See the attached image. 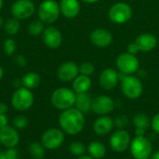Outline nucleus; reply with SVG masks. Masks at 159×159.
<instances>
[{
  "label": "nucleus",
  "mask_w": 159,
  "mask_h": 159,
  "mask_svg": "<svg viewBox=\"0 0 159 159\" xmlns=\"http://www.w3.org/2000/svg\"><path fill=\"white\" fill-rule=\"evenodd\" d=\"M60 129L68 135L75 136L82 132L86 125L85 114L75 107L61 111L58 118Z\"/></svg>",
  "instance_id": "obj_1"
},
{
  "label": "nucleus",
  "mask_w": 159,
  "mask_h": 159,
  "mask_svg": "<svg viewBox=\"0 0 159 159\" xmlns=\"http://www.w3.org/2000/svg\"><path fill=\"white\" fill-rule=\"evenodd\" d=\"M120 88L124 96L129 100L139 99L143 92V84L142 80L132 75H124L119 73Z\"/></svg>",
  "instance_id": "obj_2"
},
{
  "label": "nucleus",
  "mask_w": 159,
  "mask_h": 159,
  "mask_svg": "<svg viewBox=\"0 0 159 159\" xmlns=\"http://www.w3.org/2000/svg\"><path fill=\"white\" fill-rule=\"evenodd\" d=\"M76 93L73 90V89L61 87L56 89L51 96H50V102L53 107H55L57 110L64 111L67 109H70L75 106Z\"/></svg>",
  "instance_id": "obj_3"
},
{
  "label": "nucleus",
  "mask_w": 159,
  "mask_h": 159,
  "mask_svg": "<svg viewBox=\"0 0 159 159\" xmlns=\"http://www.w3.org/2000/svg\"><path fill=\"white\" fill-rule=\"evenodd\" d=\"M129 151L134 159H149L153 154V144L145 136H135L130 143Z\"/></svg>",
  "instance_id": "obj_4"
},
{
  "label": "nucleus",
  "mask_w": 159,
  "mask_h": 159,
  "mask_svg": "<svg viewBox=\"0 0 159 159\" xmlns=\"http://www.w3.org/2000/svg\"><path fill=\"white\" fill-rule=\"evenodd\" d=\"M34 102V96L32 90L24 87L17 89L13 92L10 99L12 107L19 112H24L29 110L33 106Z\"/></svg>",
  "instance_id": "obj_5"
},
{
  "label": "nucleus",
  "mask_w": 159,
  "mask_h": 159,
  "mask_svg": "<svg viewBox=\"0 0 159 159\" xmlns=\"http://www.w3.org/2000/svg\"><path fill=\"white\" fill-rule=\"evenodd\" d=\"M60 5L55 0H44L37 7V15L45 24L54 23L60 17Z\"/></svg>",
  "instance_id": "obj_6"
},
{
  "label": "nucleus",
  "mask_w": 159,
  "mask_h": 159,
  "mask_svg": "<svg viewBox=\"0 0 159 159\" xmlns=\"http://www.w3.org/2000/svg\"><path fill=\"white\" fill-rule=\"evenodd\" d=\"M65 141V133L58 128H51L45 130L41 135L40 143L47 150L60 148Z\"/></svg>",
  "instance_id": "obj_7"
},
{
  "label": "nucleus",
  "mask_w": 159,
  "mask_h": 159,
  "mask_svg": "<svg viewBox=\"0 0 159 159\" xmlns=\"http://www.w3.org/2000/svg\"><path fill=\"white\" fill-rule=\"evenodd\" d=\"M109 19L116 24H124L132 17V8L126 2H117L114 4L108 11Z\"/></svg>",
  "instance_id": "obj_8"
},
{
  "label": "nucleus",
  "mask_w": 159,
  "mask_h": 159,
  "mask_svg": "<svg viewBox=\"0 0 159 159\" xmlns=\"http://www.w3.org/2000/svg\"><path fill=\"white\" fill-rule=\"evenodd\" d=\"M116 63L118 72L124 75H133L139 70L140 67V61L136 55L129 52H124L118 55Z\"/></svg>",
  "instance_id": "obj_9"
},
{
  "label": "nucleus",
  "mask_w": 159,
  "mask_h": 159,
  "mask_svg": "<svg viewBox=\"0 0 159 159\" xmlns=\"http://www.w3.org/2000/svg\"><path fill=\"white\" fill-rule=\"evenodd\" d=\"M131 140L130 134L126 129H117L112 133L109 139V145L114 152L122 153L129 148Z\"/></svg>",
  "instance_id": "obj_10"
},
{
  "label": "nucleus",
  "mask_w": 159,
  "mask_h": 159,
  "mask_svg": "<svg viewBox=\"0 0 159 159\" xmlns=\"http://www.w3.org/2000/svg\"><path fill=\"white\" fill-rule=\"evenodd\" d=\"M35 12V6L32 0H16L10 7L12 17L18 20H27Z\"/></svg>",
  "instance_id": "obj_11"
},
{
  "label": "nucleus",
  "mask_w": 159,
  "mask_h": 159,
  "mask_svg": "<svg viewBox=\"0 0 159 159\" xmlns=\"http://www.w3.org/2000/svg\"><path fill=\"white\" fill-rule=\"evenodd\" d=\"M115 109L114 100L107 95H98L92 99L91 111L100 116H108Z\"/></svg>",
  "instance_id": "obj_12"
},
{
  "label": "nucleus",
  "mask_w": 159,
  "mask_h": 159,
  "mask_svg": "<svg viewBox=\"0 0 159 159\" xmlns=\"http://www.w3.org/2000/svg\"><path fill=\"white\" fill-rule=\"evenodd\" d=\"M20 143V134L12 125H7L0 129V144L6 149L14 148Z\"/></svg>",
  "instance_id": "obj_13"
},
{
  "label": "nucleus",
  "mask_w": 159,
  "mask_h": 159,
  "mask_svg": "<svg viewBox=\"0 0 159 159\" xmlns=\"http://www.w3.org/2000/svg\"><path fill=\"white\" fill-rule=\"evenodd\" d=\"M42 39L46 47L51 49H56L60 48L62 43V34L57 27L49 25L45 28L42 34Z\"/></svg>",
  "instance_id": "obj_14"
},
{
  "label": "nucleus",
  "mask_w": 159,
  "mask_h": 159,
  "mask_svg": "<svg viewBox=\"0 0 159 159\" xmlns=\"http://www.w3.org/2000/svg\"><path fill=\"white\" fill-rule=\"evenodd\" d=\"M79 75V67L74 61H65L60 65L57 71V76L63 83L73 82Z\"/></svg>",
  "instance_id": "obj_15"
},
{
  "label": "nucleus",
  "mask_w": 159,
  "mask_h": 159,
  "mask_svg": "<svg viewBox=\"0 0 159 159\" xmlns=\"http://www.w3.org/2000/svg\"><path fill=\"white\" fill-rule=\"evenodd\" d=\"M119 82H120L119 72H117L114 68L104 69L101 73L99 77V84L105 90L114 89L118 85Z\"/></svg>",
  "instance_id": "obj_16"
},
{
  "label": "nucleus",
  "mask_w": 159,
  "mask_h": 159,
  "mask_svg": "<svg viewBox=\"0 0 159 159\" xmlns=\"http://www.w3.org/2000/svg\"><path fill=\"white\" fill-rule=\"evenodd\" d=\"M90 42L97 48H107L113 42V34L105 28H97L89 35Z\"/></svg>",
  "instance_id": "obj_17"
},
{
  "label": "nucleus",
  "mask_w": 159,
  "mask_h": 159,
  "mask_svg": "<svg viewBox=\"0 0 159 159\" xmlns=\"http://www.w3.org/2000/svg\"><path fill=\"white\" fill-rule=\"evenodd\" d=\"M115 127L114 119L109 116H100L93 122V131L98 136H105L112 132Z\"/></svg>",
  "instance_id": "obj_18"
},
{
  "label": "nucleus",
  "mask_w": 159,
  "mask_h": 159,
  "mask_svg": "<svg viewBox=\"0 0 159 159\" xmlns=\"http://www.w3.org/2000/svg\"><path fill=\"white\" fill-rule=\"evenodd\" d=\"M135 44L137 45L138 48L140 51L143 52H150L153 49L156 48V47L158 44L157 37L155 34L145 33L140 34L136 39H135Z\"/></svg>",
  "instance_id": "obj_19"
},
{
  "label": "nucleus",
  "mask_w": 159,
  "mask_h": 159,
  "mask_svg": "<svg viewBox=\"0 0 159 159\" xmlns=\"http://www.w3.org/2000/svg\"><path fill=\"white\" fill-rule=\"evenodd\" d=\"M59 5L61 14L67 19H74L80 12V3L78 0H61Z\"/></svg>",
  "instance_id": "obj_20"
},
{
  "label": "nucleus",
  "mask_w": 159,
  "mask_h": 159,
  "mask_svg": "<svg viewBox=\"0 0 159 159\" xmlns=\"http://www.w3.org/2000/svg\"><path fill=\"white\" fill-rule=\"evenodd\" d=\"M92 97L89 92L85 93H77L75 102V108L82 112L83 114H87L91 111V103Z\"/></svg>",
  "instance_id": "obj_21"
},
{
  "label": "nucleus",
  "mask_w": 159,
  "mask_h": 159,
  "mask_svg": "<svg viewBox=\"0 0 159 159\" xmlns=\"http://www.w3.org/2000/svg\"><path fill=\"white\" fill-rule=\"evenodd\" d=\"M92 81L90 76H87L84 75H78L75 80L73 81V90L77 93H85L89 92L91 89Z\"/></svg>",
  "instance_id": "obj_22"
},
{
  "label": "nucleus",
  "mask_w": 159,
  "mask_h": 159,
  "mask_svg": "<svg viewBox=\"0 0 159 159\" xmlns=\"http://www.w3.org/2000/svg\"><path fill=\"white\" fill-rule=\"evenodd\" d=\"M87 152L89 156L93 159H102L106 155V146L102 142L93 141L89 143Z\"/></svg>",
  "instance_id": "obj_23"
},
{
  "label": "nucleus",
  "mask_w": 159,
  "mask_h": 159,
  "mask_svg": "<svg viewBox=\"0 0 159 159\" xmlns=\"http://www.w3.org/2000/svg\"><path fill=\"white\" fill-rule=\"evenodd\" d=\"M40 82H41V77L35 72H28L21 78L22 87L29 89L31 90L36 89L40 85Z\"/></svg>",
  "instance_id": "obj_24"
},
{
  "label": "nucleus",
  "mask_w": 159,
  "mask_h": 159,
  "mask_svg": "<svg viewBox=\"0 0 159 159\" xmlns=\"http://www.w3.org/2000/svg\"><path fill=\"white\" fill-rule=\"evenodd\" d=\"M132 124L135 129L147 130L151 127V119L144 113H137L132 118Z\"/></svg>",
  "instance_id": "obj_25"
},
{
  "label": "nucleus",
  "mask_w": 159,
  "mask_h": 159,
  "mask_svg": "<svg viewBox=\"0 0 159 159\" xmlns=\"http://www.w3.org/2000/svg\"><path fill=\"white\" fill-rule=\"evenodd\" d=\"M29 152L34 159H43L46 155V148L40 142H33L29 145Z\"/></svg>",
  "instance_id": "obj_26"
},
{
  "label": "nucleus",
  "mask_w": 159,
  "mask_h": 159,
  "mask_svg": "<svg viewBox=\"0 0 159 159\" xmlns=\"http://www.w3.org/2000/svg\"><path fill=\"white\" fill-rule=\"evenodd\" d=\"M20 20L12 17V18H9L8 20H7V21H5L4 23V30L5 32L9 34V35H14L16 34L19 30H20Z\"/></svg>",
  "instance_id": "obj_27"
},
{
  "label": "nucleus",
  "mask_w": 159,
  "mask_h": 159,
  "mask_svg": "<svg viewBox=\"0 0 159 159\" xmlns=\"http://www.w3.org/2000/svg\"><path fill=\"white\" fill-rule=\"evenodd\" d=\"M69 152L71 153L72 156H74L75 157H78L86 155L87 147L85 146V144L83 143H81L79 141H75V142L70 143Z\"/></svg>",
  "instance_id": "obj_28"
},
{
  "label": "nucleus",
  "mask_w": 159,
  "mask_h": 159,
  "mask_svg": "<svg viewBox=\"0 0 159 159\" xmlns=\"http://www.w3.org/2000/svg\"><path fill=\"white\" fill-rule=\"evenodd\" d=\"M45 23L40 20L39 19L38 20H33L29 26H28V32L31 35L33 36H38L40 34H43L44 30H45Z\"/></svg>",
  "instance_id": "obj_29"
},
{
  "label": "nucleus",
  "mask_w": 159,
  "mask_h": 159,
  "mask_svg": "<svg viewBox=\"0 0 159 159\" xmlns=\"http://www.w3.org/2000/svg\"><path fill=\"white\" fill-rule=\"evenodd\" d=\"M28 125H29V120L25 116L19 115L12 119V126L18 130L24 129L25 128L28 127Z\"/></svg>",
  "instance_id": "obj_30"
},
{
  "label": "nucleus",
  "mask_w": 159,
  "mask_h": 159,
  "mask_svg": "<svg viewBox=\"0 0 159 159\" xmlns=\"http://www.w3.org/2000/svg\"><path fill=\"white\" fill-rule=\"evenodd\" d=\"M3 49L6 55L12 56L17 49L16 41L12 38H7L3 43Z\"/></svg>",
  "instance_id": "obj_31"
},
{
  "label": "nucleus",
  "mask_w": 159,
  "mask_h": 159,
  "mask_svg": "<svg viewBox=\"0 0 159 159\" xmlns=\"http://www.w3.org/2000/svg\"><path fill=\"white\" fill-rule=\"evenodd\" d=\"M78 67H79V74L80 75L90 76L95 73V66L89 61L82 62Z\"/></svg>",
  "instance_id": "obj_32"
},
{
  "label": "nucleus",
  "mask_w": 159,
  "mask_h": 159,
  "mask_svg": "<svg viewBox=\"0 0 159 159\" xmlns=\"http://www.w3.org/2000/svg\"><path fill=\"white\" fill-rule=\"evenodd\" d=\"M115 126L119 129H125L129 123V119L126 115H119L114 119Z\"/></svg>",
  "instance_id": "obj_33"
},
{
  "label": "nucleus",
  "mask_w": 159,
  "mask_h": 159,
  "mask_svg": "<svg viewBox=\"0 0 159 159\" xmlns=\"http://www.w3.org/2000/svg\"><path fill=\"white\" fill-rule=\"evenodd\" d=\"M7 159H20V155L16 147L14 148H7L5 150Z\"/></svg>",
  "instance_id": "obj_34"
},
{
  "label": "nucleus",
  "mask_w": 159,
  "mask_h": 159,
  "mask_svg": "<svg viewBox=\"0 0 159 159\" xmlns=\"http://www.w3.org/2000/svg\"><path fill=\"white\" fill-rule=\"evenodd\" d=\"M151 128L154 133L159 135V113L153 116L151 120Z\"/></svg>",
  "instance_id": "obj_35"
},
{
  "label": "nucleus",
  "mask_w": 159,
  "mask_h": 159,
  "mask_svg": "<svg viewBox=\"0 0 159 159\" xmlns=\"http://www.w3.org/2000/svg\"><path fill=\"white\" fill-rule=\"evenodd\" d=\"M14 61H15V62H16L19 66H20V67H24V66L27 65V59H26L25 56H23V55H17V56L15 57Z\"/></svg>",
  "instance_id": "obj_36"
},
{
  "label": "nucleus",
  "mask_w": 159,
  "mask_h": 159,
  "mask_svg": "<svg viewBox=\"0 0 159 159\" xmlns=\"http://www.w3.org/2000/svg\"><path fill=\"white\" fill-rule=\"evenodd\" d=\"M127 52H129L130 54H133V55H136V54H138L140 52V50H139L137 45L135 44V42H132V43H130V44H129L127 46Z\"/></svg>",
  "instance_id": "obj_37"
},
{
  "label": "nucleus",
  "mask_w": 159,
  "mask_h": 159,
  "mask_svg": "<svg viewBox=\"0 0 159 159\" xmlns=\"http://www.w3.org/2000/svg\"><path fill=\"white\" fill-rule=\"evenodd\" d=\"M8 125V118L7 115L0 114V129Z\"/></svg>",
  "instance_id": "obj_38"
},
{
  "label": "nucleus",
  "mask_w": 159,
  "mask_h": 159,
  "mask_svg": "<svg viewBox=\"0 0 159 159\" xmlns=\"http://www.w3.org/2000/svg\"><path fill=\"white\" fill-rule=\"evenodd\" d=\"M7 111H8V107H7V103H5L3 102H0V114L7 115Z\"/></svg>",
  "instance_id": "obj_39"
},
{
  "label": "nucleus",
  "mask_w": 159,
  "mask_h": 159,
  "mask_svg": "<svg viewBox=\"0 0 159 159\" xmlns=\"http://www.w3.org/2000/svg\"><path fill=\"white\" fill-rule=\"evenodd\" d=\"M12 85H13V87H15V89H19V88H20V87H22V83H21V79H15V80H13L12 81Z\"/></svg>",
  "instance_id": "obj_40"
},
{
  "label": "nucleus",
  "mask_w": 159,
  "mask_h": 159,
  "mask_svg": "<svg viewBox=\"0 0 159 159\" xmlns=\"http://www.w3.org/2000/svg\"><path fill=\"white\" fill-rule=\"evenodd\" d=\"M145 129H135L134 130V134L135 136H145Z\"/></svg>",
  "instance_id": "obj_41"
},
{
  "label": "nucleus",
  "mask_w": 159,
  "mask_h": 159,
  "mask_svg": "<svg viewBox=\"0 0 159 159\" xmlns=\"http://www.w3.org/2000/svg\"><path fill=\"white\" fill-rule=\"evenodd\" d=\"M149 159H159V150L156 151V152H153V154L151 155Z\"/></svg>",
  "instance_id": "obj_42"
},
{
  "label": "nucleus",
  "mask_w": 159,
  "mask_h": 159,
  "mask_svg": "<svg viewBox=\"0 0 159 159\" xmlns=\"http://www.w3.org/2000/svg\"><path fill=\"white\" fill-rule=\"evenodd\" d=\"M81 1L84 2V3H87V4H94V3H96V2H98L100 0H81Z\"/></svg>",
  "instance_id": "obj_43"
},
{
  "label": "nucleus",
  "mask_w": 159,
  "mask_h": 159,
  "mask_svg": "<svg viewBox=\"0 0 159 159\" xmlns=\"http://www.w3.org/2000/svg\"><path fill=\"white\" fill-rule=\"evenodd\" d=\"M75 159H93L92 157H90L89 155L87 156V155H84V156H81V157H76Z\"/></svg>",
  "instance_id": "obj_44"
},
{
  "label": "nucleus",
  "mask_w": 159,
  "mask_h": 159,
  "mask_svg": "<svg viewBox=\"0 0 159 159\" xmlns=\"http://www.w3.org/2000/svg\"><path fill=\"white\" fill-rule=\"evenodd\" d=\"M0 159H7V156H6L5 151H0Z\"/></svg>",
  "instance_id": "obj_45"
},
{
  "label": "nucleus",
  "mask_w": 159,
  "mask_h": 159,
  "mask_svg": "<svg viewBox=\"0 0 159 159\" xmlns=\"http://www.w3.org/2000/svg\"><path fill=\"white\" fill-rule=\"evenodd\" d=\"M3 76H4V69L2 68V66H0V82L3 79Z\"/></svg>",
  "instance_id": "obj_46"
},
{
  "label": "nucleus",
  "mask_w": 159,
  "mask_h": 159,
  "mask_svg": "<svg viewBox=\"0 0 159 159\" xmlns=\"http://www.w3.org/2000/svg\"><path fill=\"white\" fill-rule=\"evenodd\" d=\"M4 23H5V20H4V19L0 16V28H1V27H4Z\"/></svg>",
  "instance_id": "obj_47"
},
{
  "label": "nucleus",
  "mask_w": 159,
  "mask_h": 159,
  "mask_svg": "<svg viewBox=\"0 0 159 159\" xmlns=\"http://www.w3.org/2000/svg\"><path fill=\"white\" fill-rule=\"evenodd\" d=\"M3 7V0H0V10L2 9Z\"/></svg>",
  "instance_id": "obj_48"
},
{
  "label": "nucleus",
  "mask_w": 159,
  "mask_h": 159,
  "mask_svg": "<svg viewBox=\"0 0 159 159\" xmlns=\"http://www.w3.org/2000/svg\"><path fill=\"white\" fill-rule=\"evenodd\" d=\"M157 40H158V44H159V37H158V38H157Z\"/></svg>",
  "instance_id": "obj_49"
},
{
  "label": "nucleus",
  "mask_w": 159,
  "mask_h": 159,
  "mask_svg": "<svg viewBox=\"0 0 159 159\" xmlns=\"http://www.w3.org/2000/svg\"><path fill=\"white\" fill-rule=\"evenodd\" d=\"M125 159H130V158H125Z\"/></svg>",
  "instance_id": "obj_50"
}]
</instances>
